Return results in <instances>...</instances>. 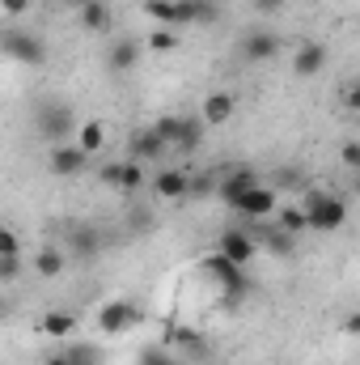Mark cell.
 Instances as JSON below:
<instances>
[{
    "mask_svg": "<svg viewBox=\"0 0 360 365\" xmlns=\"http://www.w3.org/2000/svg\"><path fill=\"white\" fill-rule=\"evenodd\" d=\"M301 212H305V230H314V234H335V230H344V221H348V200L335 195V191L309 187Z\"/></svg>",
    "mask_w": 360,
    "mask_h": 365,
    "instance_id": "1",
    "label": "cell"
},
{
    "mask_svg": "<svg viewBox=\"0 0 360 365\" xmlns=\"http://www.w3.org/2000/svg\"><path fill=\"white\" fill-rule=\"evenodd\" d=\"M0 51L26 68H43L47 64V43L30 30H0Z\"/></svg>",
    "mask_w": 360,
    "mask_h": 365,
    "instance_id": "2",
    "label": "cell"
},
{
    "mask_svg": "<svg viewBox=\"0 0 360 365\" xmlns=\"http://www.w3.org/2000/svg\"><path fill=\"white\" fill-rule=\"evenodd\" d=\"M34 128H38V136H43L47 145H64V140L77 132V119H73V110H68L64 102H43L38 115H34Z\"/></svg>",
    "mask_w": 360,
    "mask_h": 365,
    "instance_id": "3",
    "label": "cell"
},
{
    "mask_svg": "<svg viewBox=\"0 0 360 365\" xmlns=\"http://www.w3.org/2000/svg\"><path fill=\"white\" fill-rule=\"evenodd\" d=\"M225 208H233L238 217H246V221H271L275 217V208H280V200H275V187L268 182H255V187H246L233 204H225Z\"/></svg>",
    "mask_w": 360,
    "mask_h": 365,
    "instance_id": "4",
    "label": "cell"
},
{
    "mask_svg": "<svg viewBox=\"0 0 360 365\" xmlns=\"http://www.w3.org/2000/svg\"><path fill=\"white\" fill-rule=\"evenodd\" d=\"M140 319H144V310H140L132 297H115V302H106V306L97 310V327H102L106 336H123V331H132Z\"/></svg>",
    "mask_w": 360,
    "mask_h": 365,
    "instance_id": "5",
    "label": "cell"
},
{
    "mask_svg": "<svg viewBox=\"0 0 360 365\" xmlns=\"http://www.w3.org/2000/svg\"><path fill=\"white\" fill-rule=\"evenodd\" d=\"M47 170L55 175V179H77V175H85L90 170V153H81L77 145H51L47 149Z\"/></svg>",
    "mask_w": 360,
    "mask_h": 365,
    "instance_id": "6",
    "label": "cell"
},
{
    "mask_svg": "<svg viewBox=\"0 0 360 365\" xmlns=\"http://www.w3.org/2000/svg\"><path fill=\"white\" fill-rule=\"evenodd\" d=\"M203 272L212 276V280H216V284H221V289H225L229 297H242V293L250 289V280H246V268H238V264H229V259H225L221 251L203 259Z\"/></svg>",
    "mask_w": 360,
    "mask_h": 365,
    "instance_id": "7",
    "label": "cell"
},
{
    "mask_svg": "<svg viewBox=\"0 0 360 365\" xmlns=\"http://www.w3.org/2000/svg\"><path fill=\"white\" fill-rule=\"evenodd\" d=\"M216 251L229 259V264H238V268H246L255 255H259V242H255V234L250 230H221V242H216Z\"/></svg>",
    "mask_w": 360,
    "mask_h": 365,
    "instance_id": "8",
    "label": "cell"
},
{
    "mask_svg": "<svg viewBox=\"0 0 360 365\" xmlns=\"http://www.w3.org/2000/svg\"><path fill=\"white\" fill-rule=\"evenodd\" d=\"M327 60H331L327 43H301V47L292 51V73H297L301 81H309V77L327 73Z\"/></svg>",
    "mask_w": 360,
    "mask_h": 365,
    "instance_id": "9",
    "label": "cell"
},
{
    "mask_svg": "<svg viewBox=\"0 0 360 365\" xmlns=\"http://www.w3.org/2000/svg\"><path fill=\"white\" fill-rule=\"evenodd\" d=\"M280 34H271V30H250L246 38H242V60H250V64H263V60H275L280 56Z\"/></svg>",
    "mask_w": 360,
    "mask_h": 365,
    "instance_id": "10",
    "label": "cell"
},
{
    "mask_svg": "<svg viewBox=\"0 0 360 365\" xmlns=\"http://www.w3.org/2000/svg\"><path fill=\"white\" fill-rule=\"evenodd\" d=\"M233 110H238V102H233V93L216 90L203 98V106H199V119H203V128H221V123H229L233 119Z\"/></svg>",
    "mask_w": 360,
    "mask_h": 365,
    "instance_id": "11",
    "label": "cell"
},
{
    "mask_svg": "<svg viewBox=\"0 0 360 365\" xmlns=\"http://www.w3.org/2000/svg\"><path fill=\"white\" fill-rule=\"evenodd\" d=\"M136 64H140V43H136V38H119V43L106 47V68H110L115 77L132 73Z\"/></svg>",
    "mask_w": 360,
    "mask_h": 365,
    "instance_id": "12",
    "label": "cell"
},
{
    "mask_svg": "<svg viewBox=\"0 0 360 365\" xmlns=\"http://www.w3.org/2000/svg\"><path fill=\"white\" fill-rule=\"evenodd\" d=\"M255 182H263V179H259L250 166H233V170H225V175H221V182H216V195H221L225 204H233V200H238L246 187H255Z\"/></svg>",
    "mask_w": 360,
    "mask_h": 365,
    "instance_id": "13",
    "label": "cell"
},
{
    "mask_svg": "<svg viewBox=\"0 0 360 365\" xmlns=\"http://www.w3.org/2000/svg\"><path fill=\"white\" fill-rule=\"evenodd\" d=\"M77 21H81V30H90V34H106V30L115 26V13H110L106 0H85V4L77 9Z\"/></svg>",
    "mask_w": 360,
    "mask_h": 365,
    "instance_id": "14",
    "label": "cell"
},
{
    "mask_svg": "<svg viewBox=\"0 0 360 365\" xmlns=\"http://www.w3.org/2000/svg\"><path fill=\"white\" fill-rule=\"evenodd\" d=\"M149 182H153L157 200H182V195H191V175L186 170H157Z\"/></svg>",
    "mask_w": 360,
    "mask_h": 365,
    "instance_id": "15",
    "label": "cell"
},
{
    "mask_svg": "<svg viewBox=\"0 0 360 365\" xmlns=\"http://www.w3.org/2000/svg\"><path fill=\"white\" fill-rule=\"evenodd\" d=\"M127 149H132V158L136 162H157V158H166L170 149H166V140L153 132V128H140L132 140H127Z\"/></svg>",
    "mask_w": 360,
    "mask_h": 365,
    "instance_id": "16",
    "label": "cell"
},
{
    "mask_svg": "<svg viewBox=\"0 0 360 365\" xmlns=\"http://www.w3.org/2000/svg\"><path fill=\"white\" fill-rule=\"evenodd\" d=\"M174 17H179V26H212L216 4L212 0H174Z\"/></svg>",
    "mask_w": 360,
    "mask_h": 365,
    "instance_id": "17",
    "label": "cell"
},
{
    "mask_svg": "<svg viewBox=\"0 0 360 365\" xmlns=\"http://www.w3.org/2000/svg\"><path fill=\"white\" fill-rule=\"evenodd\" d=\"M64 264H68V251H64V247H43V251H34V272L43 276V280H55V276L64 272Z\"/></svg>",
    "mask_w": 360,
    "mask_h": 365,
    "instance_id": "18",
    "label": "cell"
},
{
    "mask_svg": "<svg viewBox=\"0 0 360 365\" xmlns=\"http://www.w3.org/2000/svg\"><path fill=\"white\" fill-rule=\"evenodd\" d=\"M68 251H73V255H81V259H93V255L102 251V234H97L93 225H77V230H73V238H68Z\"/></svg>",
    "mask_w": 360,
    "mask_h": 365,
    "instance_id": "19",
    "label": "cell"
},
{
    "mask_svg": "<svg viewBox=\"0 0 360 365\" xmlns=\"http://www.w3.org/2000/svg\"><path fill=\"white\" fill-rule=\"evenodd\" d=\"M203 145V119L199 115H182V132H179V140H174V149L179 153H195Z\"/></svg>",
    "mask_w": 360,
    "mask_h": 365,
    "instance_id": "20",
    "label": "cell"
},
{
    "mask_svg": "<svg viewBox=\"0 0 360 365\" xmlns=\"http://www.w3.org/2000/svg\"><path fill=\"white\" fill-rule=\"evenodd\" d=\"M77 149H81V153H102V149H106V128H102V123H81V128H77Z\"/></svg>",
    "mask_w": 360,
    "mask_h": 365,
    "instance_id": "21",
    "label": "cell"
},
{
    "mask_svg": "<svg viewBox=\"0 0 360 365\" xmlns=\"http://www.w3.org/2000/svg\"><path fill=\"white\" fill-rule=\"evenodd\" d=\"M73 327H77V314H73V310H51V314H43V323H38L43 336H68Z\"/></svg>",
    "mask_w": 360,
    "mask_h": 365,
    "instance_id": "22",
    "label": "cell"
},
{
    "mask_svg": "<svg viewBox=\"0 0 360 365\" xmlns=\"http://www.w3.org/2000/svg\"><path fill=\"white\" fill-rule=\"evenodd\" d=\"M275 230H284V234H305V212H301V204H288V208H275Z\"/></svg>",
    "mask_w": 360,
    "mask_h": 365,
    "instance_id": "23",
    "label": "cell"
},
{
    "mask_svg": "<svg viewBox=\"0 0 360 365\" xmlns=\"http://www.w3.org/2000/svg\"><path fill=\"white\" fill-rule=\"evenodd\" d=\"M144 162H136V158H127V162H119V191H140L144 187Z\"/></svg>",
    "mask_w": 360,
    "mask_h": 365,
    "instance_id": "24",
    "label": "cell"
},
{
    "mask_svg": "<svg viewBox=\"0 0 360 365\" xmlns=\"http://www.w3.org/2000/svg\"><path fill=\"white\" fill-rule=\"evenodd\" d=\"M153 132L166 140V149H174V140H179V132H182V115H157Z\"/></svg>",
    "mask_w": 360,
    "mask_h": 365,
    "instance_id": "25",
    "label": "cell"
},
{
    "mask_svg": "<svg viewBox=\"0 0 360 365\" xmlns=\"http://www.w3.org/2000/svg\"><path fill=\"white\" fill-rule=\"evenodd\" d=\"M144 13H149L157 26H170V30L179 26V17H174V0H149V4H144Z\"/></svg>",
    "mask_w": 360,
    "mask_h": 365,
    "instance_id": "26",
    "label": "cell"
},
{
    "mask_svg": "<svg viewBox=\"0 0 360 365\" xmlns=\"http://www.w3.org/2000/svg\"><path fill=\"white\" fill-rule=\"evenodd\" d=\"M263 247H268L271 255H292V251H297V238L284 234V230H268V242H263Z\"/></svg>",
    "mask_w": 360,
    "mask_h": 365,
    "instance_id": "27",
    "label": "cell"
},
{
    "mask_svg": "<svg viewBox=\"0 0 360 365\" xmlns=\"http://www.w3.org/2000/svg\"><path fill=\"white\" fill-rule=\"evenodd\" d=\"M149 47H153V51H162V56H166V51H174V47H179V34H174V30H170V26H157V30H153V34H149Z\"/></svg>",
    "mask_w": 360,
    "mask_h": 365,
    "instance_id": "28",
    "label": "cell"
},
{
    "mask_svg": "<svg viewBox=\"0 0 360 365\" xmlns=\"http://www.w3.org/2000/svg\"><path fill=\"white\" fill-rule=\"evenodd\" d=\"M13 255H21V234L0 225V259H13Z\"/></svg>",
    "mask_w": 360,
    "mask_h": 365,
    "instance_id": "29",
    "label": "cell"
},
{
    "mask_svg": "<svg viewBox=\"0 0 360 365\" xmlns=\"http://www.w3.org/2000/svg\"><path fill=\"white\" fill-rule=\"evenodd\" d=\"M21 272H26L21 255H13V259H0V284H13V280H21Z\"/></svg>",
    "mask_w": 360,
    "mask_h": 365,
    "instance_id": "30",
    "label": "cell"
},
{
    "mask_svg": "<svg viewBox=\"0 0 360 365\" xmlns=\"http://www.w3.org/2000/svg\"><path fill=\"white\" fill-rule=\"evenodd\" d=\"M64 353H68V365H97V353H93L90 344H73Z\"/></svg>",
    "mask_w": 360,
    "mask_h": 365,
    "instance_id": "31",
    "label": "cell"
},
{
    "mask_svg": "<svg viewBox=\"0 0 360 365\" xmlns=\"http://www.w3.org/2000/svg\"><path fill=\"white\" fill-rule=\"evenodd\" d=\"M268 187H292V191H301V187H305V175H301V170H280L275 182H268Z\"/></svg>",
    "mask_w": 360,
    "mask_h": 365,
    "instance_id": "32",
    "label": "cell"
},
{
    "mask_svg": "<svg viewBox=\"0 0 360 365\" xmlns=\"http://www.w3.org/2000/svg\"><path fill=\"white\" fill-rule=\"evenodd\" d=\"M97 182H102V187H115V191H119V162H106V166L97 170Z\"/></svg>",
    "mask_w": 360,
    "mask_h": 365,
    "instance_id": "33",
    "label": "cell"
},
{
    "mask_svg": "<svg viewBox=\"0 0 360 365\" xmlns=\"http://www.w3.org/2000/svg\"><path fill=\"white\" fill-rule=\"evenodd\" d=\"M339 158H344L348 170H356L360 166V140H344V153H339Z\"/></svg>",
    "mask_w": 360,
    "mask_h": 365,
    "instance_id": "34",
    "label": "cell"
},
{
    "mask_svg": "<svg viewBox=\"0 0 360 365\" xmlns=\"http://www.w3.org/2000/svg\"><path fill=\"white\" fill-rule=\"evenodd\" d=\"M140 365H186V361H174V357H166V353L149 349V353H144V361H140Z\"/></svg>",
    "mask_w": 360,
    "mask_h": 365,
    "instance_id": "35",
    "label": "cell"
},
{
    "mask_svg": "<svg viewBox=\"0 0 360 365\" xmlns=\"http://www.w3.org/2000/svg\"><path fill=\"white\" fill-rule=\"evenodd\" d=\"M250 9H259V13H280L284 0H250Z\"/></svg>",
    "mask_w": 360,
    "mask_h": 365,
    "instance_id": "36",
    "label": "cell"
},
{
    "mask_svg": "<svg viewBox=\"0 0 360 365\" xmlns=\"http://www.w3.org/2000/svg\"><path fill=\"white\" fill-rule=\"evenodd\" d=\"M0 9H4V13H26L30 0H0Z\"/></svg>",
    "mask_w": 360,
    "mask_h": 365,
    "instance_id": "37",
    "label": "cell"
},
{
    "mask_svg": "<svg viewBox=\"0 0 360 365\" xmlns=\"http://www.w3.org/2000/svg\"><path fill=\"white\" fill-rule=\"evenodd\" d=\"M43 365H68V353H47V361Z\"/></svg>",
    "mask_w": 360,
    "mask_h": 365,
    "instance_id": "38",
    "label": "cell"
},
{
    "mask_svg": "<svg viewBox=\"0 0 360 365\" xmlns=\"http://www.w3.org/2000/svg\"><path fill=\"white\" fill-rule=\"evenodd\" d=\"M55 4H68V9H81L85 0H55Z\"/></svg>",
    "mask_w": 360,
    "mask_h": 365,
    "instance_id": "39",
    "label": "cell"
}]
</instances>
